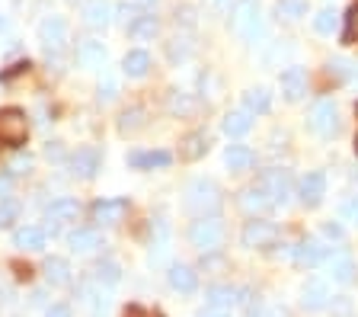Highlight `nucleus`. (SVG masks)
<instances>
[{
    "mask_svg": "<svg viewBox=\"0 0 358 317\" xmlns=\"http://www.w3.org/2000/svg\"><path fill=\"white\" fill-rule=\"evenodd\" d=\"M186 209L195 211V215H215L221 209V189L211 180H192L186 189Z\"/></svg>",
    "mask_w": 358,
    "mask_h": 317,
    "instance_id": "nucleus-1",
    "label": "nucleus"
},
{
    "mask_svg": "<svg viewBox=\"0 0 358 317\" xmlns=\"http://www.w3.org/2000/svg\"><path fill=\"white\" fill-rule=\"evenodd\" d=\"M189 241L192 247H199L201 253H211L224 244V221L217 215H201L199 221H192L189 227Z\"/></svg>",
    "mask_w": 358,
    "mask_h": 317,
    "instance_id": "nucleus-2",
    "label": "nucleus"
},
{
    "mask_svg": "<svg viewBox=\"0 0 358 317\" xmlns=\"http://www.w3.org/2000/svg\"><path fill=\"white\" fill-rule=\"evenodd\" d=\"M29 138V122L22 109H0V144L20 148Z\"/></svg>",
    "mask_w": 358,
    "mask_h": 317,
    "instance_id": "nucleus-3",
    "label": "nucleus"
},
{
    "mask_svg": "<svg viewBox=\"0 0 358 317\" xmlns=\"http://www.w3.org/2000/svg\"><path fill=\"white\" fill-rule=\"evenodd\" d=\"M243 247H250V250H266V247H272V244L278 241V227L272 225V221H266V218H253V221H246L243 225Z\"/></svg>",
    "mask_w": 358,
    "mask_h": 317,
    "instance_id": "nucleus-4",
    "label": "nucleus"
},
{
    "mask_svg": "<svg viewBox=\"0 0 358 317\" xmlns=\"http://www.w3.org/2000/svg\"><path fill=\"white\" fill-rule=\"evenodd\" d=\"M262 189L268 192V199H272V205H288L291 202V176L288 170H266L262 174Z\"/></svg>",
    "mask_w": 358,
    "mask_h": 317,
    "instance_id": "nucleus-5",
    "label": "nucleus"
},
{
    "mask_svg": "<svg viewBox=\"0 0 358 317\" xmlns=\"http://www.w3.org/2000/svg\"><path fill=\"white\" fill-rule=\"evenodd\" d=\"M38 38H42V45L48 48V55H58L67 42V23L61 16H45L42 26H38Z\"/></svg>",
    "mask_w": 358,
    "mask_h": 317,
    "instance_id": "nucleus-6",
    "label": "nucleus"
},
{
    "mask_svg": "<svg viewBox=\"0 0 358 317\" xmlns=\"http://www.w3.org/2000/svg\"><path fill=\"white\" fill-rule=\"evenodd\" d=\"M310 125L313 132H320V135H336L339 132V115H336V103L333 99H320V103L310 109Z\"/></svg>",
    "mask_w": 358,
    "mask_h": 317,
    "instance_id": "nucleus-7",
    "label": "nucleus"
},
{
    "mask_svg": "<svg viewBox=\"0 0 358 317\" xmlns=\"http://www.w3.org/2000/svg\"><path fill=\"white\" fill-rule=\"evenodd\" d=\"M103 167V154L96 148H80L77 154H71V174L80 176V180H93Z\"/></svg>",
    "mask_w": 358,
    "mask_h": 317,
    "instance_id": "nucleus-8",
    "label": "nucleus"
},
{
    "mask_svg": "<svg viewBox=\"0 0 358 317\" xmlns=\"http://www.w3.org/2000/svg\"><path fill=\"white\" fill-rule=\"evenodd\" d=\"M234 29H237L243 38H250V42L259 36V13H256L253 0H243L237 7V13H234Z\"/></svg>",
    "mask_w": 358,
    "mask_h": 317,
    "instance_id": "nucleus-9",
    "label": "nucleus"
},
{
    "mask_svg": "<svg viewBox=\"0 0 358 317\" xmlns=\"http://www.w3.org/2000/svg\"><path fill=\"white\" fill-rule=\"evenodd\" d=\"M323 196H327V174H323V170H313V174H307L304 180H301V202H304L307 209H317V205L323 202Z\"/></svg>",
    "mask_w": 358,
    "mask_h": 317,
    "instance_id": "nucleus-10",
    "label": "nucleus"
},
{
    "mask_svg": "<svg viewBox=\"0 0 358 317\" xmlns=\"http://www.w3.org/2000/svg\"><path fill=\"white\" fill-rule=\"evenodd\" d=\"M125 215H128L125 199H99L93 205V221H99V225H119Z\"/></svg>",
    "mask_w": 358,
    "mask_h": 317,
    "instance_id": "nucleus-11",
    "label": "nucleus"
},
{
    "mask_svg": "<svg viewBox=\"0 0 358 317\" xmlns=\"http://www.w3.org/2000/svg\"><path fill=\"white\" fill-rule=\"evenodd\" d=\"M327 266H329V276L333 282H352L355 279V260L345 253V250H336V253H327Z\"/></svg>",
    "mask_w": 358,
    "mask_h": 317,
    "instance_id": "nucleus-12",
    "label": "nucleus"
},
{
    "mask_svg": "<svg viewBox=\"0 0 358 317\" xmlns=\"http://www.w3.org/2000/svg\"><path fill=\"white\" fill-rule=\"evenodd\" d=\"M166 279H170V286L176 288V292H182V295H192L195 288H199V272H195L192 266H182V263L170 266Z\"/></svg>",
    "mask_w": 358,
    "mask_h": 317,
    "instance_id": "nucleus-13",
    "label": "nucleus"
},
{
    "mask_svg": "<svg viewBox=\"0 0 358 317\" xmlns=\"http://www.w3.org/2000/svg\"><path fill=\"white\" fill-rule=\"evenodd\" d=\"M282 93L288 103H298V99H304L307 93V74L301 68H288L282 74Z\"/></svg>",
    "mask_w": 358,
    "mask_h": 317,
    "instance_id": "nucleus-14",
    "label": "nucleus"
},
{
    "mask_svg": "<svg viewBox=\"0 0 358 317\" xmlns=\"http://www.w3.org/2000/svg\"><path fill=\"white\" fill-rule=\"evenodd\" d=\"M77 64L80 68H103L106 64V48H103V42H96V38H87V42H80L77 45Z\"/></svg>",
    "mask_w": 358,
    "mask_h": 317,
    "instance_id": "nucleus-15",
    "label": "nucleus"
},
{
    "mask_svg": "<svg viewBox=\"0 0 358 317\" xmlns=\"http://www.w3.org/2000/svg\"><path fill=\"white\" fill-rule=\"evenodd\" d=\"M323 260H327V247H323L320 241H304V244H298L294 247V263L298 266H320Z\"/></svg>",
    "mask_w": 358,
    "mask_h": 317,
    "instance_id": "nucleus-16",
    "label": "nucleus"
},
{
    "mask_svg": "<svg viewBox=\"0 0 358 317\" xmlns=\"http://www.w3.org/2000/svg\"><path fill=\"white\" fill-rule=\"evenodd\" d=\"M67 244L74 253H93L96 247H103V237H99L96 227H77L74 234L67 237Z\"/></svg>",
    "mask_w": 358,
    "mask_h": 317,
    "instance_id": "nucleus-17",
    "label": "nucleus"
},
{
    "mask_svg": "<svg viewBox=\"0 0 358 317\" xmlns=\"http://www.w3.org/2000/svg\"><path fill=\"white\" fill-rule=\"evenodd\" d=\"M83 20H87V26H93V29H103V26H109L112 23L109 0H87V7H83Z\"/></svg>",
    "mask_w": 358,
    "mask_h": 317,
    "instance_id": "nucleus-18",
    "label": "nucleus"
},
{
    "mask_svg": "<svg viewBox=\"0 0 358 317\" xmlns=\"http://www.w3.org/2000/svg\"><path fill=\"white\" fill-rule=\"evenodd\" d=\"M205 151H208L205 132H189V135L179 141V157L182 160H199V157H205Z\"/></svg>",
    "mask_w": 358,
    "mask_h": 317,
    "instance_id": "nucleus-19",
    "label": "nucleus"
},
{
    "mask_svg": "<svg viewBox=\"0 0 358 317\" xmlns=\"http://www.w3.org/2000/svg\"><path fill=\"white\" fill-rule=\"evenodd\" d=\"M224 164H227V170H231V174H243V170H250V167H253V151H250V148H243V144H231V148L224 151Z\"/></svg>",
    "mask_w": 358,
    "mask_h": 317,
    "instance_id": "nucleus-20",
    "label": "nucleus"
},
{
    "mask_svg": "<svg viewBox=\"0 0 358 317\" xmlns=\"http://www.w3.org/2000/svg\"><path fill=\"white\" fill-rule=\"evenodd\" d=\"M250 125H253V113H250V109H234V113L224 115V132H227L231 138L246 135Z\"/></svg>",
    "mask_w": 358,
    "mask_h": 317,
    "instance_id": "nucleus-21",
    "label": "nucleus"
},
{
    "mask_svg": "<svg viewBox=\"0 0 358 317\" xmlns=\"http://www.w3.org/2000/svg\"><path fill=\"white\" fill-rule=\"evenodd\" d=\"M122 71H125L128 77H144L150 71V55L144 52V48H134V52H128L125 58H122Z\"/></svg>",
    "mask_w": 358,
    "mask_h": 317,
    "instance_id": "nucleus-22",
    "label": "nucleus"
},
{
    "mask_svg": "<svg viewBox=\"0 0 358 317\" xmlns=\"http://www.w3.org/2000/svg\"><path fill=\"white\" fill-rule=\"evenodd\" d=\"M166 109H170L173 115H179V119H189V115H195L199 103H195V97H189V93L173 90V93H170V99H166Z\"/></svg>",
    "mask_w": 358,
    "mask_h": 317,
    "instance_id": "nucleus-23",
    "label": "nucleus"
},
{
    "mask_svg": "<svg viewBox=\"0 0 358 317\" xmlns=\"http://www.w3.org/2000/svg\"><path fill=\"white\" fill-rule=\"evenodd\" d=\"M45 279L52 282V286H71V266H67V260H61V257L45 260Z\"/></svg>",
    "mask_w": 358,
    "mask_h": 317,
    "instance_id": "nucleus-24",
    "label": "nucleus"
},
{
    "mask_svg": "<svg viewBox=\"0 0 358 317\" xmlns=\"http://www.w3.org/2000/svg\"><path fill=\"white\" fill-rule=\"evenodd\" d=\"M13 244L20 250H42L45 247V231L42 227H20V231H16L13 234Z\"/></svg>",
    "mask_w": 358,
    "mask_h": 317,
    "instance_id": "nucleus-25",
    "label": "nucleus"
},
{
    "mask_svg": "<svg viewBox=\"0 0 358 317\" xmlns=\"http://www.w3.org/2000/svg\"><path fill=\"white\" fill-rule=\"evenodd\" d=\"M77 215H80L77 199H55V202L48 205V218L52 221H77Z\"/></svg>",
    "mask_w": 358,
    "mask_h": 317,
    "instance_id": "nucleus-26",
    "label": "nucleus"
},
{
    "mask_svg": "<svg viewBox=\"0 0 358 317\" xmlns=\"http://www.w3.org/2000/svg\"><path fill=\"white\" fill-rule=\"evenodd\" d=\"M205 302H208V308H215V311L231 308V304L237 302V288H231V286H211L208 295H205Z\"/></svg>",
    "mask_w": 358,
    "mask_h": 317,
    "instance_id": "nucleus-27",
    "label": "nucleus"
},
{
    "mask_svg": "<svg viewBox=\"0 0 358 317\" xmlns=\"http://www.w3.org/2000/svg\"><path fill=\"white\" fill-rule=\"evenodd\" d=\"M327 298H329V288H327V282H307V288H304V308H310V311H317V308H327Z\"/></svg>",
    "mask_w": 358,
    "mask_h": 317,
    "instance_id": "nucleus-28",
    "label": "nucleus"
},
{
    "mask_svg": "<svg viewBox=\"0 0 358 317\" xmlns=\"http://www.w3.org/2000/svg\"><path fill=\"white\" fill-rule=\"evenodd\" d=\"M128 164L138 167V170H154V167H166L170 164V154L166 151H144V154H131Z\"/></svg>",
    "mask_w": 358,
    "mask_h": 317,
    "instance_id": "nucleus-29",
    "label": "nucleus"
},
{
    "mask_svg": "<svg viewBox=\"0 0 358 317\" xmlns=\"http://www.w3.org/2000/svg\"><path fill=\"white\" fill-rule=\"evenodd\" d=\"M240 205H243L246 211H266L268 205H272V199H268V192L262 186H253V189H246V192H243Z\"/></svg>",
    "mask_w": 358,
    "mask_h": 317,
    "instance_id": "nucleus-30",
    "label": "nucleus"
},
{
    "mask_svg": "<svg viewBox=\"0 0 358 317\" xmlns=\"http://www.w3.org/2000/svg\"><path fill=\"white\" fill-rule=\"evenodd\" d=\"M122 272L115 263H96V269H93V282L96 286H119Z\"/></svg>",
    "mask_w": 358,
    "mask_h": 317,
    "instance_id": "nucleus-31",
    "label": "nucleus"
},
{
    "mask_svg": "<svg viewBox=\"0 0 358 317\" xmlns=\"http://www.w3.org/2000/svg\"><path fill=\"white\" fill-rule=\"evenodd\" d=\"M128 32H131L134 38H154L157 36V20L154 16H148V13H141L131 26H128Z\"/></svg>",
    "mask_w": 358,
    "mask_h": 317,
    "instance_id": "nucleus-32",
    "label": "nucleus"
},
{
    "mask_svg": "<svg viewBox=\"0 0 358 317\" xmlns=\"http://www.w3.org/2000/svg\"><path fill=\"white\" fill-rule=\"evenodd\" d=\"M144 129V109H125L119 119V132H125V135H131V132Z\"/></svg>",
    "mask_w": 358,
    "mask_h": 317,
    "instance_id": "nucleus-33",
    "label": "nucleus"
},
{
    "mask_svg": "<svg viewBox=\"0 0 358 317\" xmlns=\"http://www.w3.org/2000/svg\"><path fill=\"white\" fill-rule=\"evenodd\" d=\"M343 42H345V45H355V42H358V0L349 7V13H345V32H343Z\"/></svg>",
    "mask_w": 358,
    "mask_h": 317,
    "instance_id": "nucleus-34",
    "label": "nucleus"
},
{
    "mask_svg": "<svg viewBox=\"0 0 358 317\" xmlns=\"http://www.w3.org/2000/svg\"><path fill=\"white\" fill-rule=\"evenodd\" d=\"M307 13V0H278V16L285 20H301Z\"/></svg>",
    "mask_w": 358,
    "mask_h": 317,
    "instance_id": "nucleus-35",
    "label": "nucleus"
},
{
    "mask_svg": "<svg viewBox=\"0 0 358 317\" xmlns=\"http://www.w3.org/2000/svg\"><path fill=\"white\" fill-rule=\"evenodd\" d=\"M268 103H272V99H268V93L266 90H250L246 93V109H250V113H268Z\"/></svg>",
    "mask_w": 358,
    "mask_h": 317,
    "instance_id": "nucleus-36",
    "label": "nucleus"
},
{
    "mask_svg": "<svg viewBox=\"0 0 358 317\" xmlns=\"http://www.w3.org/2000/svg\"><path fill=\"white\" fill-rule=\"evenodd\" d=\"M336 23H339V13H336L333 7L320 10V16L313 20V26H317V32H323V36H329V32L336 29Z\"/></svg>",
    "mask_w": 358,
    "mask_h": 317,
    "instance_id": "nucleus-37",
    "label": "nucleus"
},
{
    "mask_svg": "<svg viewBox=\"0 0 358 317\" xmlns=\"http://www.w3.org/2000/svg\"><path fill=\"white\" fill-rule=\"evenodd\" d=\"M16 218H20V205H16L13 199H3V202H0V227H10Z\"/></svg>",
    "mask_w": 358,
    "mask_h": 317,
    "instance_id": "nucleus-38",
    "label": "nucleus"
},
{
    "mask_svg": "<svg viewBox=\"0 0 358 317\" xmlns=\"http://www.w3.org/2000/svg\"><path fill=\"white\" fill-rule=\"evenodd\" d=\"M246 317H282V311L278 308H268V304H253V308H250V314Z\"/></svg>",
    "mask_w": 358,
    "mask_h": 317,
    "instance_id": "nucleus-39",
    "label": "nucleus"
},
{
    "mask_svg": "<svg viewBox=\"0 0 358 317\" xmlns=\"http://www.w3.org/2000/svg\"><path fill=\"white\" fill-rule=\"evenodd\" d=\"M343 218L345 221H355V225H358V196H352L349 202L343 205Z\"/></svg>",
    "mask_w": 358,
    "mask_h": 317,
    "instance_id": "nucleus-40",
    "label": "nucleus"
},
{
    "mask_svg": "<svg viewBox=\"0 0 358 317\" xmlns=\"http://www.w3.org/2000/svg\"><path fill=\"white\" fill-rule=\"evenodd\" d=\"M138 16H141V10H138V7H128V3H125V7H119V20H122L125 26H131Z\"/></svg>",
    "mask_w": 358,
    "mask_h": 317,
    "instance_id": "nucleus-41",
    "label": "nucleus"
},
{
    "mask_svg": "<svg viewBox=\"0 0 358 317\" xmlns=\"http://www.w3.org/2000/svg\"><path fill=\"white\" fill-rule=\"evenodd\" d=\"M99 99H106V103H109V99H115V83L106 80V87L99 83Z\"/></svg>",
    "mask_w": 358,
    "mask_h": 317,
    "instance_id": "nucleus-42",
    "label": "nucleus"
},
{
    "mask_svg": "<svg viewBox=\"0 0 358 317\" xmlns=\"http://www.w3.org/2000/svg\"><path fill=\"white\" fill-rule=\"evenodd\" d=\"M125 317H160V314H154V311H148V308H128Z\"/></svg>",
    "mask_w": 358,
    "mask_h": 317,
    "instance_id": "nucleus-43",
    "label": "nucleus"
},
{
    "mask_svg": "<svg viewBox=\"0 0 358 317\" xmlns=\"http://www.w3.org/2000/svg\"><path fill=\"white\" fill-rule=\"evenodd\" d=\"M323 234L333 237V241H339V237H343V227L339 225H323Z\"/></svg>",
    "mask_w": 358,
    "mask_h": 317,
    "instance_id": "nucleus-44",
    "label": "nucleus"
},
{
    "mask_svg": "<svg viewBox=\"0 0 358 317\" xmlns=\"http://www.w3.org/2000/svg\"><path fill=\"white\" fill-rule=\"evenodd\" d=\"M48 317H71V308L67 304H55V308H48Z\"/></svg>",
    "mask_w": 358,
    "mask_h": 317,
    "instance_id": "nucleus-45",
    "label": "nucleus"
},
{
    "mask_svg": "<svg viewBox=\"0 0 358 317\" xmlns=\"http://www.w3.org/2000/svg\"><path fill=\"white\" fill-rule=\"evenodd\" d=\"M10 186H13V176H10V174H0V196H7Z\"/></svg>",
    "mask_w": 358,
    "mask_h": 317,
    "instance_id": "nucleus-46",
    "label": "nucleus"
},
{
    "mask_svg": "<svg viewBox=\"0 0 358 317\" xmlns=\"http://www.w3.org/2000/svg\"><path fill=\"white\" fill-rule=\"evenodd\" d=\"M29 167H32V160H29V157H20V160L13 164V170H16V174H26Z\"/></svg>",
    "mask_w": 358,
    "mask_h": 317,
    "instance_id": "nucleus-47",
    "label": "nucleus"
},
{
    "mask_svg": "<svg viewBox=\"0 0 358 317\" xmlns=\"http://www.w3.org/2000/svg\"><path fill=\"white\" fill-rule=\"evenodd\" d=\"M7 32H10V20H7V16H0V42L7 38Z\"/></svg>",
    "mask_w": 358,
    "mask_h": 317,
    "instance_id": "nucleus-48",
    "label": "nucleus"
},
{
    "mask_svg": "<svg viewBox=\"0 0 358 317\" xmlns=\"http://www.w3.org/2000/svg\"><path fill=\"white\" fill-rule=\"evenodd\" d=\"M211 317H231V314H224V311H217V314H211Z\"/></svg>",
    "mask_w": 358,
    "mask_h": 317,
    "instance_id": "nucleus-49",
    "label": "nucleus"
},
{
    "mask_svg": "<svg viewBox=\"0 0 358 317\" xmlns=\"http://www.w3.org/2000/svg\"><path fill=\"white\" fill-rule=\"evenodd\" d=\"M355 151H358V135H355Z\"/></svg>",
    "mask_w": 358,
    "mask_h": 317,
    "instance_id": "nucleus-50",
    "label": "nucleus"
},
{
    "mask_svg": "<svg viewBox=\"0 0 358 317\" xmlns=\"http://www.w3.org/2000/svg\"><path fill=\"white\" fill-rule=\"evenodd\" d=\"M67 3H77V0H67Z\"/></svg>",
    "mask_w": 358,
    "mask_h": 317,
    "instance_id": "nucleus-51",
    "label": "nucleus"
},
{
    "mask_svg": "<svg viewBox=\"0 0 358 317\" xmlns=\"http://www.w3.org/2000/svg\"><path fill=\"white\" fill-rule=\"evenodd\" d=\"M144 3H154V0H144Z\"/></svg>",
    "mask_w": 358,
    "mask_h": 317,
    "instance_id": "nucleus-52",
    "label": "nucleus"
}]
</instances>
